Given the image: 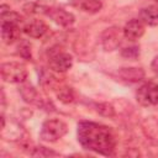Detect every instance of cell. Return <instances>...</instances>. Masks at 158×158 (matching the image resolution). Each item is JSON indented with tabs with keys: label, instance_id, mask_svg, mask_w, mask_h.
<instances>
[{
	"label": "cell",
	"instance_id": "1",
	"mask_svg": "<svg viewBox=\"0 0 158 158\" xmlns=\"http://www.w3.org/2000/svg\"><path fill=\"white\" fill-rule=\"evenodd\" d=\"M78 141L83 148L102 156H112L116 147V138L112 130L91 121L78 123Z\"/></svg>",
	"mask_w": 158,
	"mask_h": 158
},
{
	"label": "cell",
	"instance_id": "2",
	"mask_svg": "<svg viewBox=\"0 0 158 158\" xmlns=\"http://www.w3.org/2000/svg\"><path fill=\"white\" fill-rule=\"evenodd\" d=\"M1 78L7 83L22 84L27 78L26 65L19 62H9L1 64Z\"/></svg>",
	"mask_w": 158,
	"mask_h": 158
},
{
	"label": "cell",
	"instance_id": "3",
	"mask_svg": "<svg viewBox=\"0 0 158 158\" xmlns=\"http://www.w3.org/2000/svg\"><path fill=\"white\" fill-rule=\"evenodd\" d=\"M68 131V126L65 122L58 118L47 120L42 125L41 130V138L46 142H56L62 138Z\"/></svg>",
	"mask_w": 158,
	"mask_h": 158
},
{
	"label": "cell",
	"instance_id": "4",
	"mask_svg": "<svg viewBox=\"0 0 158 158\" xmlns=\"http://www.w3.org/2000/svg\"><path fill=\"white\" fill-rule=\"evenodd\" d=\"M136 99L142 106H153L158 104V84L146 83L136 93Z\"/></svg>",
	"mask_w": 158,
	"mask_h": 158
},
{
	"label": "cell",
	"instance_id": "5",
	"mask_svg": "<svg viewBox=\"0 0 158 158\" xmlns=\"http://www.w3.org/2000/svg\"><path fill=\"white\" fill-rule=\"evenodd\" d=\"M73 65V58L69 53L57 52L49 58V68L57 73H64Z\"/></svg>",
	"mask_w": 158,
	"mask_h": 158
},
{
	"label": "cell",
	"instance_id": "6",
	"mask_svg": "<svg viewBox=\"0 0 158 158\" xmlns=\"http://www.w3.org/2000/svg\"><path fill=\"white\" fill-rule=\"evenodd\" d=\"M121 42V32L117 27H110L106 28L101 35V44L105 51L110 52L118 47Z\"/></svg>",
	"mask_w": 158,
	"mask_h": 158
},
{
	"label": "cell",
	"instance_id": "7",
	"mask_svg": "<svg viewBox=\"0 0 158 158\" xmlns=\"http://www.w3.org/2000/svg\"><path fill=\"white\" fill-rule=\"evenodd\" d=\"M57 25L62 26V27H69L74 23V15L65 11L64 9H60V7H48V11L47 14Z\"/></svg>",
	"mask_w": 158,
	"mask_h": 158
},
{
	"label": "cell",
	"instance_id": "8",
	"mask_svg": "<svg viewBox=\"0 0 158 158\" xmlns=\"http://www.w3.org/2000/svg\"><path fill=\"white\" fill-rule=\"evenodd\" d=\"M22 31H23V33H26L27 36H30L32 38H41L47 33L48 27L42 20L33 19L25 23V26L22 27Z\"/></svg>",
	"mask_w": 158,
	"mask_h": 158
},
{
	"label": "cell",
	"instance_id": "9",
	"mask_svg": "<svg viewBox=\"0 0 158 158\" xmlns=\"http://www.w3.org/2000/svg\"><path fill=\"white\" fill-rule=\"evenodd\" d=\"M144 33V25L141 20L132 19L123 27V36L130 41L139 40Z\"/></svg>",
	"mask_w": 158,
	"mask_h": 158
},
{
	"label": "cell",
	"instance_id": "10",
	"mask_svg": "<svg viewBox=\"0 0 158 158\" xmlns=\"http://www.w3.org/2000/svg\"><path fill=\"white\" fill-rule=\"evenodd\" d=\"M20 37V25L16 23H1V38L4 43L12 44Z\"/></svg>",
	"mask_w": 158,
	"mask_h": 158
},
{
	"label": "cell",
	"instance_id": "11",
	"mask_svg": "<svg viewBox=\"0 0 158 158\" xmlns=\"http://www.w3.org/2000/svg\"><path fill=\"white\" fill-rule=\"evenodd\" d=\"M118 77L128 83H137L144 78V70L142 68H121L118 70Z\"/></svg>",
	"mask_w": 158,
	"mask_h": 158
},
{
	"label": "cell",
	"instance_id": "12",
	"mask_svg": "<svg viewBox=\"0 0 158 158\" xmlns=\"http://www.w3.org/2000/svg\"><path fill=\"white\" fill-rule=\"evenodd\" d=\"M139 20L148 26H158V6L149 5L139 11Z\"/></svg>",
	"mask_w": 158,
	"mask_h": 158
},
{
	"label": "cell",
	"instance_id": "13",
	"mask_svg": "<svg viewBox=\"0 0 158 158\" xmlns=\"http://www.w3.org/2000/svg\"><path fill=\"white\" fill-rule=\"evenodd\" d=\"M78 6L88 14H96L101 10L102 4L100 0H78Z\"/></svg>",
	"mask_w": 158,
	"mask_h": 158
},
{
	"label": "cell",
	"instance_id": "14",
	"mask_svg": "<svg viewBox=\"0 0 158 158\" xmlns=\"http://www.w3.org/2000/svg\"><path fill=\"white\" fill-rule=\"evenodd\" d=\"M20 94L26 102H35L38 98L36 89L31 84H27V83H22V85L20 86Z\"/></svg>",
	"mask_w": 158,
	"mask_h": 158
},
{
	"label": "cell",
	"instance_id": "15",
	"mask_svg": "<svg viewBox=\"0 0 158 158\" xmlns=\"http://www.w3.org/2000/svg\"><path fill=\"white\" fill-rule=\"evenodd\" d=\"M57 98H58L62 102L69 104V102H72V101L74 100V93H73V90H72L70 88H68V86H62V88H59V90L57 91Z\"/></svg>",
	"mask_w": 158,
	"mask_h": 158
},
{
	"label": "cell",
	"instance_id": "16",
	"mask_svg": "<svg viewBox=\"0 0 158 158\" xmlns=\"http://www.w3.org/2000/svg\"><path fill=\"white\" fill-rule=\"evenodd\" d=\"M49 6L42 5V4H37V2H30L27 5L23 6V10L27 14H47Z\"/></svg>",
	"mask_w": 158,
	"mask_h": 158
},
{
	"label": "cell",
	"instance_id": "17",
	"mask_svg": "<svg viewBox=\"0 0 158 158\" xmlns=\"http://www.w3.org/2000/svg\"><path fill=\"white\" fill-rule=\"evenodd\" d=\"M95 107H96V111H98L100 115L105 116V117H112V116H115V109H114V106H112L111 104H109V102H100V104H96Z\"/></svg>",
	"mask_w": 158,
	"mask_h": 158
},
{
	"label": "cell",
	"instance_id": "18",
	"mask_svg": "<svg viewBox=\"0 0 158 158\" xmlns=\"http://www.w3.org/2000/svg\"><path fill=\"white\" fill-rule=\"evenodd\" d=\"M121 56L127 58V59H136L139 56V47L138 46H132V47L123 48L122 52H121Z\"/></svg>",
	"mask_w": 158,
	"mask_h": 158
},
{
	"label": "cell",
	"instance_id": "19",
	"mask_svg": "<svg viewBox=\"0 0 158 158\" xmlns=\"http://www.w3.org/2000/svg\"><path fill=\"white\" fill-rule=\"evenodd\" d=\"M31 156L33 157H49V156H58L57 152H53L46 147H36L33 152H31Z\"/></svg>",
	"mask_w": 158,
	"mask_h": 158
},
{
	"label": "cell",
	"instance_id": "20",
	"mask_svg": "<svg viewBox=\"0 0 158 158\" xmlns=\"http://www.w3.org/2000/svg\"><path fill=\"white\" fill-rule=\"evenodd\" d=\"M17 49H19L17 53H19L21 57H23V58H26V59L31 58V47H30L28 43H26V42L21 43Z\"/></svg>",
	"mask_w": 158,
	"mask_h": 158
},
{
	"label": "cell",
	"instance_id": "21",
	"mask_svg": "<svg viewBox=\"0 0 158 158\" xmlns=\"http://www.w3.org/2000/svg\"><path fill=\"white\" fill-rule=\"evenodd\" d=\"M151 68H152V70L158 75V56H156V57H154V59L152 60Z\"/></svg>",
	"mask_w": 158,
	"mask_h": 158
},
{
	"label": "cell",
	"instance_id": "22",
	"mask_svg": "<svg viewBox=\"0 0 158 158\" xmlns=\"http://www.w3.org/2000/svg\"><path fill=\"white\" fill-rule=\"evenodd\" d=\"M156 1H157V2H158V0H156Z\"/></svg>",
	"mask_w": 158,
	"mask_h": 158
}]
</instances>
